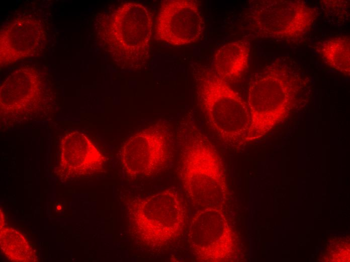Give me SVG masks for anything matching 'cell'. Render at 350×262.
Returning a JSON list of instances; mask_svg holds the SVG:
<instances>
[{
	"label": "cell",
	"mask_w": 350,
	"mask_h": 262,
	"mask_svg": "<svg viewBox=\"0 0 350 262\" xmlns=\"http://www.w3.org/2000/svg\"><path fill=\"white\" fill-rule=\"evenodd\" d=\"M179 175L192 204L201 209L219 208L227 195L226 175L216 147L192 120L180 123Z\"/></svg>",
	"instance_id": "cell-1"
},
{
	"label": "cell",
	"mask_w": 350,
	"mask_h": 262,
	"mask_svg": "<svg viewBox=\"0 0 350 262\" xmlns=\"http://www.w3.org/2000/svg\"><path fill=\"white\" fill-rule=\"evenodd\" d=\"M294 64L278 59L250 81L247 102L250 124L244 141L263 136L292 108L301 79L292 70Z\"/></svg>",
	"instance_id": "cell-2"
},
{
	"label": "cell",
	"mask_w": 350,
	"mask_h": 262,
	"mask_svg": "<svg viewBox=\"0 0 350 262\" xmlns=\"http://www.w3.org/2000/svg\"><path fill=\"white\" fill-rule=\"evenodd\" d=\"M127 215L137 241L148 248H159L182 235L187 210L181 194L173 188H167L133 199L128 204Z\"/></svg>",
	"instance_id": "cell-3"
},
{
	"label": "cell",
	"mask_w": 350,
	"mask_h": 262,
	"mask_svg": "<svg viewBox=\"0 0 350 262\" xmlns=\"http://www.w3.org/2000/svg\"><path fill=\"white\" fill-rule=\"evenodd\" d=\"M200 106L211 128L225 144L245 141L250 117L247 102L213 70L203 71L197 79Z\"/></svg>",
	"instance_id": "cell-4"
},
{
	"label": "cell",
	"mask_w": 350,
	"mask_h": 262,
	"mask_svg": "<svg viewBox=\"0 0 350 262\" xmlns=\"http://www.w3.org/2000/svg\"><path fill=\"white\" fill-rule=\"evenodd\" d=\"M152 26V14L140 3H126L115 12L112 39L123 67L138 68L147 60Z\"/></svg>",
	"instance_id": "cell-5"
},
{
	"label": "cell",
	"mask_w": 350,
	"mask_h": 262,
	"mask_svg": "<svg viewBox=\"0 0 350 262\" xmlns=\"http://www.w3.org/2000/svg\"><path fill=\"white\" fill-rule=\"evenodd\" d=\"M173 136L169 126L156 123L134 134L120 150V160L128 177H147L162 169L171 155Z\"/></svg>",
	"instance_id": "cell-6"
},
{
	"label": "cell",
	"mask_w": 350,
	"mask_h": 262,
	"mask_svg": "<svg viewBox=\"0 0 350 262\" xmlns=\"http://www.w3.org/2000/svg\"><path fill=\"white\" fill-rule=\"evenodd\" d=\"M188 241L197 260L226 261L234 247L233 233L227 220L219 208L201 209L192 218Z\"/></svg>",
	"instance_id": "cell-7"
},
{
	"label": "cell",
	"mask_w": 350,
	"mask_h": 262,
	"mask_svg": "<svg viewBox=\"0 0 350 262\" xmlns=\"http://www.w3.org/2000/svg\"><path fill=\"white\" fill-rule=\"evenodd\" d=\"M252 14V22L260 35L275 39L298 38L311 28L315 10L302 1H266Z\"/></svg>",
	"instance_id": "cell-8"
},
{
	"label": "cell",
	"mask_w": 350,
	"mask_h": 262,
	"mask_svg": "<svg viewBox=\"0 0 350 262\" xmlns=\"http://www.w3.org/2000/svg\"><path fill=\"white\" fill-rule=\"evenodd\" d=\"M204 21L195 0H167L161 4L155 24L156 37L173 45L194 43L202 36Z\"/></svg>",
	"instance_id": "cell-9"
},
{
	"label": "cell",
	"mask_w": 350,
	"mask_h": 262,
	"mask_svg": "<svg viewBox=\"0 0 350 262\" xmlns=\"http://www.w3.org/2000/svg\"><path fill=\"white\" fill-rule=\"evenodd\" d=\"M105 159L92 142L78 131L67 133L60 147V165L72 177L91 175L100 171Z\"/></svg>",
	"instance_id": "cell-10"
},
{
	"label": "cell",
	"mask_w": 350,
	"mask_h": 262,
	"mask_svg": "<svg viewBox=\"0 0 350 262\" xmlns=\"http://www.w3.org/2000/svg\"><path fill=\"white\" fill-rule=\"evenodd\" d=\"M249 43L244 40L224 44L215 52L213 71L227 82L240 78L248 67Z\"/></svg>",
	"instance_id": "cell-11"
},
{
	"label": "cell",
	"mask_w": 350,
	"mask_h": 262,
	"mask_svg": "<svg viewBox=\"0 0 350 262\" xmlns=\"http://www.w3.org/2000/svg\"><path fill=\"white\" fill-rule=\"evenodd\" d=\"M320 54L328 66L349 75V37L339 36L323 42Z\"/></svg>",
	"instance_id": "cell-12"
},
{
	"label": "cell",
	"mask_w": 350,
	"mask_h": 262,
	"mask_svg": "<svg viewBox=\"0 0 350 262\" xmlns=\"http://www.w3.org/2000/svg\"><path fill=\"white\" fill-rule=\"evenodd\" d=\"M1 246L3 253L11 260H36V255L33 249L23 236L13 228L1 229Z\"/></svg>",
	"instance_id": "cell-13"
}]
</instances>
